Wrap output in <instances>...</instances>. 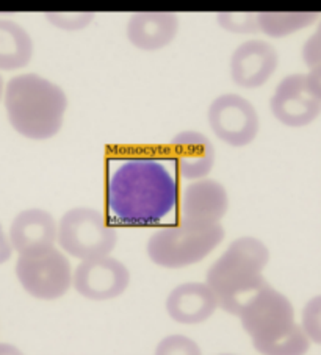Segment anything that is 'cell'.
Listing matches in <instances>:
<instances>
[{
  "label": "cell",
  "instance_id": "cell-1",
  "mask_svg": "<svg viewBox=\"0 0 321 355\" xmlns=\"http://www.w3.org/2000/svg\"><path fill=\"white\" fill-rule=\"evenodd\" d=\"M108 208L129 227L157 225L171 215L179 200L174 177L156 158H131L108 182Z\"/></svg>",
  "mask_w": 321,
  "mask_h": 355
},
{
  "label": "cell",
  "instance_id": "cell-2",
  "mask_svg": "<svg viewBox=\"0 0 321 355\" xmlns=\"http://www.w3.org/2000/svg\"><path fill=\"white\" fill-rule=\"evenodd\" d=\"M3 102L11 127L27 139H51L63 127L66 93L33 72L11 78L3 89Z\"/></svg>",
  "mask_w": 321,
  "mask_h": 355
},
{
  "label": "cell",
  "instance_id": "cell-3",
  "mask_svg": "<svg viewBox=\"0 0 321 355\" xmlns=\"http://www.w3.org/2000/svg\"><path fill=\"white\" fill-rule=\"evenodd\" d=\"M237 316L258 352L299 355L311 347V340L296 324L293 304L268 284L240 307Z\"/></svg>",
  "mask_w": 321,
  "mask_h": 355
},
{
  "label": "cell",
  "instance_id": "cell-4",
  "mask_svg": "<svg viewBox=\"0 0 321 355\" xmlns=\"http://www.w3.org/2000/svg\"><path fill=\"white\" fill-rule=\"evenodd\" d=\"M270 263V249L254 236L233 240L207 271L206 284L218 299V307L231 315L267 284L263 277Z\"/></svg>",
  "mask_w": 321,
  "mask_h": 355
},
{
  "label": "cell",
  "instance_id": "cell-5",
  "mask_svg": "<svg viewBox=\"0 0 321 355\" xmlns=\"http://www.w3.org/2000/svg\"><path fill=\"white\" fill-rule=\"evenodd\" d=\"M224 227L213 225H188L165 227L151 235L147 241V255L154 265L166 269L193 266L223 243Z\"/></svg>",
  "mask_w": 321,
  "mask_h": 355
},
{
  "label": "cell",
  "instance_id": "cell-6",
  "mask_svg": "<svg viewBox=\"0 0 321 355\" xmlns=\"http://www.w3.org/2000/svg\"><path fill=\"white\" fill-rule=\"evenodd\" d=\"M57 241L74 259L91 260L112 254L118 243V232L107 225L96 208L76 207L61 216Z\"/></svg>",
  "mask_w": 321,
  "mask_h": 355
},
{
  "label": "cell",
  "instance_id": "cell-7",
  "mask_svg": "<svg viewBox=\"0 0 321 355\" xmlns=\"http://www.w3.org/2000/svg\"><path fill=\"white\" fill-rule=\"evenodd\" d=\"M16 277L26 293L41 301L63 297L72 286V269L67 257L57 248L19 255Z\"/></svg>",
  "mask_w": 321,
  "mask_h": 355
},
{
  "label": "cell",
  "instance_id": "cell-8",
  "mask_svg": "<svg viewBox=\"0 0 321 355\" xmlns=\"http://www.w3.org/2000/svg\"><path fill=\"white\" fill-rule=\"evenodd\" d=\"M270 108L274 118L287 127L301 128L312 124L321 112L320 69L282 78L271 97Z\"/></svg>",
  "mask_w": 321,
  "mask_h": 355
},
{
  "label": "cell",
  "instance_id": "cell-9",
  "mask_svg": "<svg viewBox=\"0 0 321 355\" xmlns=\"http://www.w3.org/2000/svg\"><path fill=\"white\" fill-rule=\"evenodd\" d=\"M207 119L217 138L232 148L251 144L261 130L257 110L240 94L218 96L210 103Z\"/></svg>",
  "mask_w": 321,
  "mask_h": 355
},
{
  "label": "cell",
  "instance_id": "cell-10",
  "mask_svg": "<svg viewBox=\"0 0 321 355\" xmlns=\"http://www.w3.org/2000/svg\"><path fill=\"white\" fill-rule=\"evenodd\" d=\"M131 284V272L124 263L105 255L82 260L72 272V286L80 296L104 302L122 296Z\"/></svg>",
  "mask_w": 321,
  "mask_h": 355
},
{
  "label": "cell",
  "instance_id": "cell-11",
  "mask_svg": "<svg viewBox=\"0 0 321 355\" xmlns=\"http://www.w3.org/2000/svg\"><path fill=\"white\" fill-rule=\"evenodd\" d=\"M279 55L268 41L249 40L240 44L231 55V78L240 88L263 87L277 69Z\"/></svg>",
  "mask_w": 321,
  "mask_h": 355
},
{
  "label": "cell",
  "instance_id": "cell-12",
  "mask_svg": "<svg viewBox=\"0 0 321 355\" xmlns=\"http://www.w3.org/2000/svg\"><path fill=\"white\" fill-rule=\"evenodd\" d=\"M229 208V196L223 183L199 179L185 188L181 221L188 225H213L221 223Z\"/></svg>",
  "mask_w": 321,
  "mask_h": 355
},
{
  "label": "cell",
  "instance_id": "cell-13",
  "mask_svg": "<svg viewBox=\"0 0 321 355\" xmlns=\"http://www.w3.org/2000/svg\"><path fill=\"white\" fill-rule=\"evenodd\" d=\"M58 223L42 208H27L17 213L10 225L11 249L19 255L42 252L55 246Z\"/></svg>",
  "mask_w": 321,
  "mask_h": 355
},
{
  "label": "cell",
  "instance_id": "cell-14",
  "mask_svg": "<svg viewBox=\"0 0 321 355\" xmlns=\"http://www.w3.org/2000/svg\"><path fill=\"white\" fill-rule=\"evenodd\" d=\"M165 307L172 321L193 326L213 316L218 299L206 282H187L170 291Z\"/></svg>",
  "mask_w": 321,
  "mask_h": 355
},
{
  "label": "cell",
  "instance_id": "cell-15",
  "mask_svg": "<svg viewBox=\"0 0 321 355\" xmlns=\"http://www.w3.org/2000/svg\"><path fill=\"white\" fill-rule=\"evenodd\" d=\"M127 40L143 52H156L170 46L179 33V17L165 11L135 13L127 22Z\"/></svg>",
  "mask_w": 321,
  "mask_h": 355
},
{
  "label": "cell",
  "instance_id": "cell-16",
  "mask_svg": "<svg viewBox=\"0 0 321 355\" xmlns=\"http://www.w3.org/2000/svg\"><path fill=\"white\" fill-rule=\"evenodd\" d=\"M171 149L183 179L199 180L212 173L217 154L213 143L204 133L195 130L177 133Z\"/></svg>",
  "mask_w": 321,
  "mask_h": 355
},
{
  "label": "cell",
  "instance_id": "cell-17",
  "mask_svg": "<svg viewBox=\"0 0 321 355\" xmlns=\"http://www.w3.org/2000/svg\"><path fill=\"white\" fill-rule=\"evenodd\" d=\"M33 40L19 24L0 19V71H17L33 58Z\"/></svg>",
  "mask_w": 321,
  "mask_h": 355
},
{
  "label": "cell",
  "instance_id": "cell-18",
  "mask_svg": "<svg viewBox=\"0 0 321 355\" xmlns=\"http://www.w3.org/2000/svg\"><path fill=\"white\" fill-rule=\"evenodd\" d=\"M318 13L313 11H301V13H261L257 15L258 32L271 38H283V36L301 32L317 21Z\"/></svg>",
  "mask_w": 321,
  "mask_h": 355
},
{
  "label": "cell",
  "instance_id": "cell-19",
  "mask_svg": "<svg viewBox=\"0 0 321 355\" xmlns=\"http://www.w3.org/2000/svg\"><path fill=\"white\" fill-rule=\"evenodd\" d=\"M217 22L221 28L231 33H258L257 13H218Z\"/></svg>",
  "mask_w": 321,
  "mask_h": 355
},
{
  "label": "cell",
  "instance_id": "cell-20",
  "mask_svg": "<svg viewBox=\"0 0 321 355\" xmlns=\"http://www.w3.org/2000/svg\"><path fill=\"white\" fill-rule=\"evenodd\" d=\"M302 332L315 345L321 343V297L315 296L308 301L301 313Z\"/></svg>",
  "mask_w": 321,
  "mask_h": 355
},
{
  "label": "cell",
  "instance_id": "cell-21",
  "mask_svg": "<svg viewBox=\"0 0 321 355\" xmlns=\"http://www.w3.org/2000/svg\"><path fill=\"white\" fill-rule=\"evenodd\" d=\"M46 19L55 28L66 30V32H79L90 26L94 19L92 13H47Z\"/></svg>",
  "mask_w": 321,
  "mask_h": 355
},
{
  "label": "cell",
  "instance_id": "cell-22",
  "mask_svg": "<svg viewBox=\"0 0 321 355\" xmlns=\"http://www.w3.org/2000/svg\"><path fill=\"white\" fill-rule=\"evenodd\" d=\"M157 354H201V347L187 335H168L158 343Z\"/></svg>",
  "mask_w": 321,
  "mask_h": 355
},
{
  "label": "cell",
  "instance_id": "cell-23",
  "mask_svg": "<svg viewBox=\"0 0 321 355\" xmlns=\"http://www.w3.org/2000/svg\"><path fill=\"white\" fill-rule=\"evenodd\" d=\"M302 60L312 71H318L321 64V33L320 30L315 32L311 38L306 41L302 47Z\"/></svg>",
  "mask_w": 321,
  "mask_h": 355
},
{
  "label": "cell",
  "instance_id": "cell-24",
  "mask_svg": "<svg viewBox=\"0 0 321 355\" xmlns=\"http://www.w3.org/2000/svg\"><path fill=\"white\" fill-rule=\"evenodd\" d=\"M11 254H13V249H11L8 235L5 234L2 224H0V265L7 263L11 259Z\"/></svg>",
  "mask_w": 321,
  "mask_h": 355
},
{
  "label": "cell",
  "instance_id": "cell-25",
  "mask_svg": "<svg viewBox=\"0 0 321 355\" xmlns=\"http://www.w3.org/2000/svg\"><path fill=\"white\" fill-rule=\"evenodd\" d=\"M0 354H21V349L8 343H0Z\"/></svg>",
  "mask_w": 321,
  "mask_h": 355
},
{
  "label": "cell",
  "instance_id": "cell-26",
  "mask_svg": "<svg viewBox=\"0 0 321 355\" xmlns=\"http://www.w3.org/2000/svg\"><path fill=\"white\" fill-rule=\"evenodd\" d=\"M3 89H5V83H3L2 76H0V101H2V97H3Z\"/></svg>",
  "mask_w": 321,
  "mask_h": 355
}]
</instances>
